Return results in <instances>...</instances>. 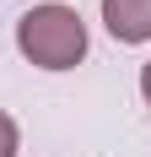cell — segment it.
<instances>
[{"instance_id": "cell-1", "label": "cell", "mask_w": 151, "mask_h": 157, "mask_svg": "<svg viewBox=\"0 0 151 157\" xmlns=\"http://www.w3.org/2000/svg\"><path fill=\"white\" fill-rule=\"evenodd\" d=\"M16 49L38 71H70V65L87 60V22L76 6L43 0V6L16 16Z\"/></svg>"}, {"instance_id": "cell-2", "label": "cell", "mask_w": 151, "mask_h": 157, "mask_svg": "<svg viewBox=\"0 0 151 157\" xmlns=\"http://www.w3.org/2000/svg\"><path fill=\"white\" fill-rule=\"evenodd\" d=\"M103 27L119 44H146L151 38V0H103Z\"/></svg>"}, {"instance_id": "cell-3", "label": "cell", "mask_w": 151, "mask_h": 157, "mask_svg": "<svg viewBox=\"0 0 151 157\" xmlns=\"http://www.w3.org/2000/svg\"><path fill=\"white\" fill-rule=\"evenodd\" d=\"M22 152V130H16V119L6 109H0V157H16Z\"/></svg>"}, {"instance_id": "cell-4", "label": "cell", "mask_w": 151, "mask_h": 157, "mask_svg": "<svg viewBox=\"0 0 151 157\" xmlns=\"http://www.w3.org/2000/svg\"><path fill=\"white\" fill-rule=\"evenodd\" d=\"M140 98H146V103H151V60L140 65Z\"/></svg>"}]
</instances>
